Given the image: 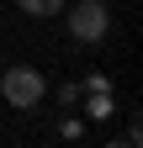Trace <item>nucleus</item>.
<instances>
[{"instance_id":"nucleus-1","label":"nucleus","mask_w":143,"mask_h":148,"mask_svg":"<svg viewBox=\"0 0 143 148\" xmlns=\"http://www.w3.org/2000/svg\"><path fill=\"white\" fill-rule=\"evenodd\" d=\"M0 95H6V106H16V111H32V106L48 95V79H43V69L16 64V69L0 74Z\"/></svg>"},{"instance_id":"nucleus-2","label":"nucleus","mask_w":143,"mask_h":148,"mask_svg":"<svg viewBox=\"0 0 143 148\" xmlns=\"http://www.w3.org/2000/svg\"><path fill=\"white\" fill-rule=\"evenodd\" d=\"M106 32H111V11H106L101 0H74V11H69V37L101 42Z\"/></svg>"},{"instance_id":"nucleus-3","label":"nucleus","mask_w":143,"mask_h":148,"mask_svg":"<svg viewBox=\"0 0 143 148\" xmlns=\"http://www.w3.org/2000/svg\"><path fill=\"white\" fill-rule=\"evenodd\" d=\"M16 5H21L27 16H58V11H64V0H16Z\"/></svg>"},{"instance_id":"nucleus-4","label":"nucleus","mask_w":143,"mask_h":148,"mask_svg":"<svg viewBox=\"0 0 143 148\" xmlns=\"http://www.w3.org/2000/svg\"><path fill=\"white\" fill-rule=\"evenodd\" d=\"M85 111H90L96 122H106V116H111V90H90V106H85Z\"/></svg>"}]
</instances>
